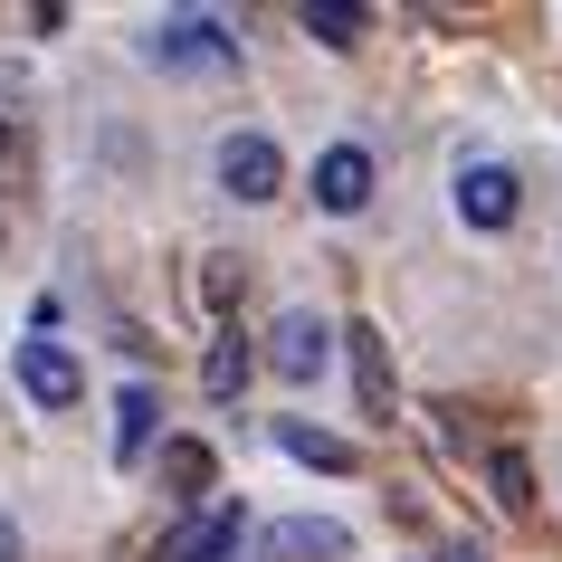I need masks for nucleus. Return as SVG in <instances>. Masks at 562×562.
<instances>
[{
  "label": "nucleus",
  "mask_w": 562,
  "mask_h": 562,
  "mask_svg": "<svg viewBox=\"0 0 562 562\" xmlns=\"http://www.w3.org/2000/svg\"><path fill=\"white\" fill-rule=\"evenodd\" d=\"M315 201H325V210H362V201H372V153L334 144L325 162H315Z\"/></svg>",
  "instance_id": "8"
},
{
  "label": "nucleus",
  "mask_w": 562,
  "mask_h": 562,
  "mask_svg": "<svg viewBox=\"0 0 562 562\" xmlns=\"http://www.w3.org/2000/svg\"><path fill=\"white\" fill-rule=\"evenodd\" d=\"M162 476H172V496H201L220 468H210V448H201V439H172V448H162Z\"/></svg>",
  "instance_id": "14"
},
{
  "label": "nucleus",
  "mask_w": 562,
  "mask_h": 562,
  "mask_svg": "<svg viewBox=\"0 0 562 562\" xmlns=\"http://www.w3.org/2000/svg\"><path fill=\"white\" fill-rule=\"evenodd\" d=\"M153 58H172V67H229L238 38L220 30V20H162V30H153Z\"/></svg>",
  "instance_id": "5"
},
{
  "label": "nucleus",
  "mask_w": 562,
  "mask_h": 562,
  "mask_svg": "<svg viewBox=\"0 0 562 562\" xmlns=\"http://www.w3.org/2000/svg\"><path fill=\"white\" fill-rule=\"evenodd\" d=\"M0 562H20V525L10 515H0Z\"/></svg>",
  "instance_id": "16"
},
{
  "label": "nucleus",
  "mask_w": 562,
  "mask_h": 562,
  "mask_svg": "<svg viewBox=\"0 0 562 562\" xmlns=\"http://www.w3.org/2000/svg\"><path fill=\"white\" fill-rule=\"evenodd\" d=\"M353 533L325 525V515H286V525H267V562H344Z\"/></svg>",
  "instance_id": "7"
},
{
  "label": "nucleus",
  "mask_w": 562,
  "mask_h": 562,
  "mask_svg": "<svg viewBox=\"0 0 562 562\" xmlns=\"http://www.w3.org/2000/svg\"><path fill=\"white\" fill-rule=\"evenodd\" d=\"M305 30L325 38V48H353L372 30V10H353V0H305Z\"/></svg>",
  "instance_id": "13"
},
{
  "label": "nucleus",
  "mask_w": 562,
  "mask_h": 562,
  "mask_svg": "<svg viewBox=\"0 0 562 562\" xmlns=\"http://www.w3.org/2000/svg\"><path fill=\"white\" fill-rule=\"evenodd\" d=\"M20 391H30L38 411H67V401L87 391V372H77V353H67V344H48V334H38V344H20Z\"/></svg>",
  "instance_id": "3"
},
{
  "label": "nucleus",
  "mask_w": 562,
  "mask_h": 562,
  "mask_svg": "<svg viewBox=\"0 0 562 562\" xmlns=\"http://www.w3.org/2000/svg\"><path fill=\"white\" fill-rule=\"evenodd\" d=\"M153 419H162V401H153V391L134 382V391L115 401V458H124V468H134V458L153 448Z\"/></svg>",
  "instance_id": "11"
},
{
  "label": "nucleus",
  "mask_w": 562,
  "mask_h": 562,
  "mask_svg": "<svg viewBox=\"0 0 562 562\" xmlns=\"http://www.w3.org/2000/svg\"><path fill=\"white\" fill-rule=\"evenodd\" d=\"M486 476H496L505 515H525V505H533V476H525V458H515V448H496V458H486Z\"/></svg>",
  "instance_id": "15"
},
{
  "label": "nucleus",
  "mask_w": 562,
  "mask_h": 562,
  "mask_svg": "<svg viewBox=\"0 0 562 562\" xmlns=\"http://www.w3.org/2000/svg\"><path fill=\"white\" fill-rule=\"evenodd\" d=\"M334 353V325H315V315H277V334H267V362H277V382H315Z\"/></svg>",
  "instance_id": "2"
},
{
  "label": "nucleus",
  "mask_w": 562,
  "mask_h": 562,
  "mask_svg": "<svg viewBox=\"0 0 562 562\" xmlns=\"http://www.w3.org/2000/svg\"><path fill=\"white\" fill-rule=\"evenodd\" d=\"M277 448H286V458H305V468H325V476H353V439H334V429L286 419V429H277Z\"/></svg>",
  "instance_id": "10"
},
{
  "label": "nucleus",
  "mask_w": 562,
  "mask_h": 562,
  "mask_svg": "<svg viewBox=\"0 0 562 562\" xmlns=\"http://www.w3.org/2000/svg\"><path fill=\"white\" fill-rule=\"evenodd\" d=\"M238 533H248V515H238V505H210L201 525H181L172 543H162V562H238Z\"/></svg>",
  "instance_id": "6"
},
{
  "label": "nucleus",
  "mask_w": 562,
  "mask_h": 562,
  "mask_svg": "<svg viewBox=\"0 0 562 562\" xmlns=\"http://www.w3.org/2000/svg\"><path fill=\"white\" fill-rule=\"evenodd\" d=\"M439 562H486V553H476V543H448V553Z\"/></svg>",
  "instance_id": "17"
},
{
  "label": "nucleus",
  "mask_w": 562,
  "mask_h": 562,
  "mask_svg": "<svg viewBox=\"0 0 562 562\" xmlns=\"http://www.w3.org/2000/svg\"><path fill=\"white\" fill-rule=\"evenodd\" d=\"M0 153H10V124H0Z\"/></svg>",
  "instance_id": "18"
},
{
  "label": "nucleus",
  "mask_w": 562,
  "mask_h": 562,
  "mask_svg": "<svg viewBox=\"0 0 562 562\" xmlns=\"http://www.w3.org/2000/svg\"><path fill=\"white\" fill-rule=\"evenodd\" d=\"M220 191L229 201H277L286 191V153L267 144V134H229L220 144Z\"/></svg>",
  "instance_id": "1"
},
{
  "label": "nucleus",
  "mask_w": 562,
  "mask_h": 562,
  "mask_svg": "<svg viewBox=\"0 0 562 562\" xmlns=\"http://www.w3.org/2000/svg\"><path fill=\"white\" fill-rule=\"evenodd\" d=\"M344 344H353V391H362V411H372V419H391V362H382V334H372V325H353Z\"/></svg>",
  "instance_id": "9"
},
{
  "label": "nucleus",
  "mask_w": 562,
  "mask_h": 562,
  "mask_svg": "<svg viewBox=\"0 0 562 562\" xmlns=\"http://www.w3.org/2000/svg\"><path fill=\"white\" fill-rule=\"evenodd\" d=\"M201 391H210V401H238V391H248V344H238V334H220V344H210Z\"/></svg>",
  "instance_id": "12"
},
{
  "label": "nucleus",
  "mask_w": 562,
  "mask_h": 562,
  "mask_svg": "<svg viewBox=\"0 0 562 562\" xmlns=\"http://www.w3.org/2000/svg\"><path fill=\"white\" fill-rule=\"evenodd\" d=\"M515 210H525V191H515V172H505V162L458 172V220H468V229H505Z\"/></svg>",
  "instance_id": "4"
}]
</instances>
